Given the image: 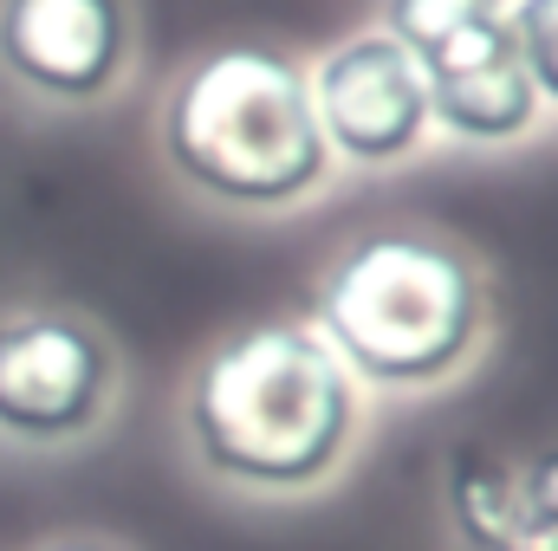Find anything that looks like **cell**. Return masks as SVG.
<instances>
[{"mask_svg":"<svg viewBox=\"0 0 558 551\" xmlns=\"http://www.w3.org/2000/svg\"><path fill=\"white\" fill-rule=\"evenodd\" d=\"M195 461L247 493H312L357 434V383L312 325H254L215 344L182 396Z\"/></svg>","mask_w":558,"mask_h":551,"instance_id":"6da1fadb","label":"cell"},{"mask_svg":"<svg viewBox=\"0 0 558 551\" xmlns=\"http://www.w3.org/2000/svg\"><path fill=\"white\" fill-rule=\"evenodd\" d=\"M162 156L189 188L247 215L299 208L331 175L312 85L274 46H221L189 65L162 105Z\"/></svg>","mask_w":558,"mask_h":551,"instance_id":"7a4b0ae2","label":"cell"},{"mask_svg":"<svg viewBox=\"0 0 558 551\" xmlns=\"http://www.w3.org/2000/svg\"><path fill=\"white\" fill-rule=\"evenodd\" d=\"M487 331V279L435 234H364L325 273L318 338L351 383L428 390L454 377Z\"/></svg>","mask_w":558,"mask_h":551,"instance_id":"3957f363","label":"cell"},{"mask_svg":"<svg viewBox=\"0 0 558 551\" xmlns=\"http://www.w3.org/2000/svg\"><path fill=\"white\" fill-rule=\"evenodd\" d=\"M118 396L111 344L65 311L0 318V434L20 448L85 441Z\"/></svg>","mask_w":558,"mask_h":551,"instance_id":"277c9868","label":"cell"},{"mask_svg":"<svg viewBox=\"0 0 558 551\" xmlns=\"http://www.w3.org/2000/svg\"><path fill=\"white\" fill-rule=\"evenodd\" d=\"M305 85H312L318 131L331 143V156H344V162L384 169V162H403L410 149H422V137H428L422 65L384 26L331 46Z\"/></svg>","mask_w":558,"mask_h":551,"instance_id":"5b68a950","label":"cell"},{"mask_svg":"<svg viewBox=\"0 0 558 551\" xmlns=\"http://www.w3.org/2000/svg\"><path fill=\"white\" fill-rule=\"evenodd\" d=\"M0 72L52 105H98L131 72L124 0H0Z\"/></svg>","mask_w":558,"mask_h":551,"instance_id":"8992f818","label":"cell"},{"mask_svg":"<svg viewBox=\"0 0 558 551\" xmlns=\"http://www.w3.org/2000/svg\"><path fill=\"white\" fill-rule=\"evenodd\" d=\"M422 85H428V124H441L461 143H520L539 124V91H533L513 39L494 52H474L461 65L422 72Z\"/></svg>","mask_w":558,"mask_h":551,"instance_id":"52a82bcc","label":"cell"},{"mask_svg":"<svg viewBox=\"0 0 558 551\" xmlns=\"http://www.w3.org/2000/svg\"><path fill=\"white\" fill-rule=\"evenodd\" d=\"M448 519L468 551H500L526 532V500H520V467L481 441H461L441 474Z\"/></svg>","mask_w":558,"mask_h":551,"instance_id":"ba28073f","label":"cell"},{"mask_svg":"<svg viewBox=\"0 0 558 551\" xmlns=\"http://www.w3.org/2000/svg\"><path fill=\"white\" fill-rule=\"evenodd\" d=\"M500 13H507V0H384V33L422 65Z\"/></svg>","mask_w":558,"mask_h":551,"instance_id":"9c48e42d","label":"cell"},{"mask_svg":"<svg viewBox=\"0 0 558 551\" xmlns=\"http://www.w3.org/2000/svg\"><path fill=\"white\" fill-rule=\"evenodd\" d=\"M507 33L533 91L558 105V0H507Z\"/></svg>","mask_w":558,"mask_h":551,"instance_id":"30bf717a","label":"cell"},{"mask_svg":"<svg viewBox=\"0 0 558 551\" xmlns=\"http://www.w3.org/2000/svg\"><path fill=\"white\" fill-rule=\"evenodd\" d=\"M520 500H526V532H558V448L520 467Z\"/></svg>","mask_w":558,"mask_h":551,"instance_id":"8fae6325","label":"cell"},{"mask_svg":"<svg viewBox=\"0 0 558 551\" xmlns=\"http://www.w3.org/2000/svg\"><path fill=\"white\" fill-rule=\"evenodd\" d=\"M500 551H558V532H520L513 546H500Z\"/></svg>","mask_w":558,"mask_h":551,"instance_id":"7c38bea8","label":"cell"},{"mask_svg":"<svg viewBox=\"0 0 558 551\" xmlns=\"http://www.w3.org/2000/svg\"><path fill=\"white\" fill-rule=\"evenodd\" d=\"M46 551H111V546H92V539H65V546H46Z\"/></svg>","mask_w":558,"mask_h":551,"instance_id":"4fadbf2b","label":"cell"}]
</instances>
